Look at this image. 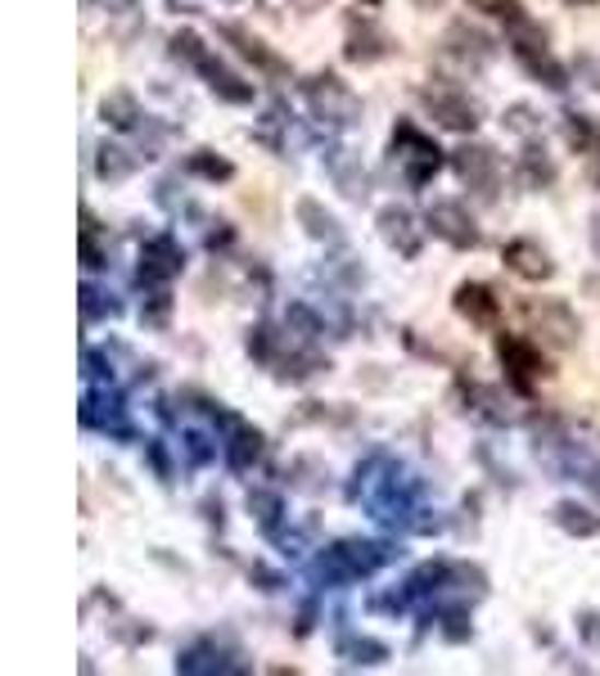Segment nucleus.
I'll return each instance as SVG.
<instances>
[{
  "instance_id": "11",
  "label": "nucleus",
  "mask_w": 600,
  "mask_h": 676,
  "mask_svg": "<svg viewBox=\"0 0 600 676\" xmlns=\"http://www.w3.org/2000/svg\"><path fill=\"white\" fill-rule=\"evenodd\" d=\"M397 55V36L370 14H348V27H344V59L348 63H384Z\"/></svg>"
},
{
  "instance_id": "14",
  "label": "nucleus",
  "mask_w": 600,
  "mask_h": 676,
  "mask_svg": "<svg viewBox=\"0 0 600 676\" xmlns=\"http://www.w3.org/2000/svg\"><path fill=\"white\" fill-rule=\"evenodd\" d=\"M501 267L510 276H519L523 284H546L555 276V257H551L546 244H538L529 235H515V240L501 244Z\"/></svg>"
},
{
  "instance_id": "6",
  "label": "nucleus",
  "mask_w": 600,
  "mask_h": 676,
  "mask_svg": "<svg viewBox=\"0 0 600 676\" xmlns=\"http://www.w3.org/2000/svg\"><path fill=\"white\" fill-rule=\"evenodd\" d=\"M389 159L397 167V176L411 185V190H420V185H429L442 167V149L416 127V123H397L393 127V140H389Z\"/></svg>"
},
{
  "instance_id": "18",
  "label": "nucleus",
  "mask_w": 600,
  "mask_h": 676,
  "mask_svg": "<svg viewBox=\"0 0 600 676\" xmlns=\"http://www.w3.org/2000/svg\"><path fill=\"white\" fill-rule=\"evenodd\" d=\"M181 267H185L181 244L172 235H154V240H145V248H140L136 276H140V284H168V280L181 276Z\"/></svg>"
},
{
  "instance_id": "31",
  "label": "nucleus",
  "mask_w": 600,
  "mask_h": 676,
  "mask_svg": "<svg viewBox=\"0 0 600 676\" xmlns=\"http://www.w3.org/2000/svg\"><path fill=\"white\" fill-rule=\"evenodd\" d=\"M533 118H538V113H533L529 104H510L501 123H506L510 131H519V136H538V131H542V123H533Z\"/></svg>"
},
{
  "instance_id": "20",
  "label": "nucleus",
  "mask_w": 600,
  "mask_h": 676,
  "mask_svg": "<svg viewBox=\"0 0 600 676\" xmlns=\"http://www.w3.org/2000/svg\"><path fill=\"white\" fill-rule=\"evenodd\" d=\"M515 180L523 185V190H551V185L559 180V167H555V159L546 154V144H538V140H529L519 149V159H515Z\"/></svg>"
},
{
  "instance_id": "21",
  "label": "nucleus",
  "mask_w": 600,
  "mask_h": 676,
  "mask_svg": "<svg viewBox=\"0 0 600 676\" xmlns=\"http://www.w3.org/2000/svg\"><path fill=\"white\" fill-rule=\"evenodd\" d=\"M325 172H330L334 190H339L344 199H366V167H361V159L353 154V149H330Z\"/></svg>"
},
{
  "instance_id": "5",
  "label": "nucleus",
  "mask_w": 600,
  "mask_h": 676,
  "mask_svg": "<svg viewBox=\"0 0 600 676\" xmlns=\"http://www.w3.org/2000/svg\"><path fill=\"white\" fill-rule=\"evenodd\" d=\"M389 559H393V546H384V541H334L316 559V578L325 586H344V582L380 573Z\"/></svg>"
},
{
  "instance_id": "27",
  "label": "nucleus",
  "mask_w": 600,
  "mask_h": 676,
  "mask_svg": "<svg viewBox=\"0 0 600 676\" xmlns=\"http://www.w3.org/2000/svg\"><path fill=\"white\" fill-rule=\"evenodd\" d=\"M249 514L262 523V533H276V523L285 518V501H280V492L253 487V492H249Z\"/></svg>"
},
{
  "instance_id": "36",
  "label": "nucleus",
  "mask_w": 600,
  "mask_h": 676,
  "mask_svg": "<svg viewBox=\"0 0 600 676\" xmlns=\"http://www.w3.org/2000/svg\"><path fill=\"white\" fill-rule=\"evenodd\" d=\"M565 5H574V10H591V5H600V0H565Z\"/></svg>"
},
{
  "instance_id": "23",
  "label": "nucleus",
  "mask_w": 600,
  "mask_h": 676,
  "mask_svg": "<svg viewBox=\"0 0 600 676\" xmlns=\"http://www.w3.org/2000/svg\"><path fill=\"white\" fill-rule=\"evenodd\" d=\"M140 172V154L136 149H127V144H100L95 149V176L100 180H108V185H118V180H131Z\"/></svg>"
},
{
  "instance_id": "34",
  "label": "nucleus",
  "mask_w": 600,
  "mask_h": 676,
  "mask_svg": "<svg viewBox=\"0 0 600 676\" xmlns=\"http://www.w3.org/2000/svg\"><path fill=\"white\" fill-rule=\"evenodd\" d=\"M591 253L600 257V208L591 212Z\"/></svg>"
},
{
  "instance_id": "13",
  "label": "nucleus",
  "mask_w": 600,
  "mask_h": 676,
  "mask_svg": "<svg viewBox=\"0 0 600 676\" xmlns=\"http://www.w3.org/2000/svg\"><path fill=\"white\" fill-rule=\"evenodd\" d=\"M374 231H380V240L397 257H420L429 225H420V217L411 212L406 203H380V212H374Z\"/></svg>"
},
{
  "instance_id": "17",
  "label": "nucleus",
  "mask_w": 600,
  "mask_h": 676,
  "mask_svg": "<svg viewBox=\"0 0 600 676\" xmlns=\"http://www.w3.org/2000/svg\"><path fill=\"white\" fill-rule=\"evenodd\" d=\"M217 420L227 424V442H221V456H227V465H231L235 474H249V469L257 465V456H262V433H257L249 420L231 416V410H221V401H217Z\"/></svg>"
},
{
  "instance_id": "35",
  "label": "nucleus",
  "mask_w": 600,
  "mask_h": 676,
  "mask_svg": "<svg viewBox=\"0 0 600 676\" xmlns=\"http://www.w3.org/2000/svg\"><path fill=\"white\" fill-rule=\"evenodd\" d=\"M411 5H416V10H425V14H429V10H442L447 0H411Z\"/></svg>"
},
{
  "instance_id": "24",
  "label": "nucleus",
  "mask_w": 600,
  "mask_h": 676,
  "mask_svg": "<svg viewBox=\"0 0 600 676\" xmlns=\"http://www.w3.org/2000/svg\"><path fill=\"white\" fill-rule=\"evenodd\" d=\"M551 523L559 533H569V537H600V514L591 505H578V501H555L551 505Z\"/></svg>"
},
{
  "instance_id": "15",
  "label": "nucleus",
  "mask_w": 600,
  "mask_h": 676,
  "mask_svg": "<svg viewBox=\"0 0 600 676\" xmlns=\"http://www.w3.org/2000/svg\"><path fill=\"white\" fill-rule=\"evenodd\" d=\"M442 55L457 59L461 68H483V63L497 59V42L483 27H474L470 19H457V23H447V32H442Z\"/></svg>"
},
{
  "instance_id": "28",
  "label": "nucleus",
  "mask_w": 600,
  "mask_h": 676,
  "mask_svg": "<svg viewBox=\"0 0 600 676\" xmlns=\"http://www.w3.org/2000/svg\"><path fill=\"white\" fill-rule=\"evenodd\" d=\"M565 140H569V149H578V154H591V149H596V127L582 118V113H565Z\"/></svg>"
},
{
  "instance_id": "26",
  "label": "nucleus",
  "mask_w": 600,
  "mask_h": 676,
  "mask_svg": "<svg viewBox=\"0 0 600 676\" xmlns=\"http://www.w3.org/2000/svg\"><path fill=\"white\" fill-rule=\"evenodd\" d=\"M339 658L348 667H380L389 658V645L370 641V636H348V641H339Z\"/></svg>"
},
{
  "instance_id": "3",
  "label": "nucleus",
  "mask_w": 600,
  "mask_h": 676,
  "mask_svg": "<svg viewBox=\"0 0 600 676\" xmlns=\"http://www.w3.org/2000/svg\"><path fill=\"white\" fill-rule=\"evenodd\" d=\"M506 50H510V59H515L523 72H529L533 82H542L546 91H565V86H569V68L551 55L546 32H542L533 19H519V23L506 27Z\"/></svg>"
},
{
  "instance_id": "29",
  "label": "nucleus",
  "mask_w": 600,
  "mask_h": 676,
  "mask_svg": "<svg viewBox=\"0 0 600 676\" xmlns=\"http://www.w3.org/2000/svg\"><path fill=\"white\" fill-rule=\"evenodd\" d=\"M465 5H470V10H478V14H487V19H501L506 27H510V23H519V19H529V14H523L519 0H465Z\"/></svg>"
},
{
  "instance_id": "30",
  "label": "nucleus",
  "mask_w": 600,
  "mask_h": 676,
  "mask_svg": "<svg viewBox=\"0 0 600 676\" xmlns=\"http://www.w3.org/2000/svg\"><path fill=\"white\" fill-rule=\"evenodd\" d=\"M168 316H172V293H168V289L149 293V298H145V307H140V320H145V325H154V329H163Z\"/></svg>"
},
{
  "instance_id": "8",
  "label": "nucleus",
  "mask_w": 600,
  "mask_h": 676,
  "mask_svg": "<svg viewBox=\"0 0 600 676\" xmlns=\"http://www.w3.org/2000/svg\"><path fill=\"white\" fill-rule=\"evenodd\" d=\"M416 100H420V108L429 113V118H434L442 131L474 136L478 123H483V104H478L470 91L452 86V82H429V86H420Z\"/></svg>"
},
{
  "instance_id": "10",
  "label": "nucleus",
  "mask_w": 600,
  "mask_h": 676,
  "mask_svg": "<svg viewBox=\"0 0 600 676\" xmlns=\"http://www.w3.org/2000/svg\"><path fill=\"white\" fill-rule=\"evenodd\" d=\"M425 225H429L434 240H442L447 248H457V253L483 248V231H478L474 212H470L461 199H434V203L425 208Z\"/></svg>"
},
{
  "instance_id": "7",
  "label": "nucleus",
  "mask_w": 600,
  "mask_h": 676,
  "mask_svg": "<svg viewBox=\"0 0 600 676\" xmlns=\"http://www.w3.org/2000/svg\"><path fill=\"white\" fill-rule=\"evenodd\" d=\"M452 172H457V180L465 185L474 199L497 203L506 163H501V154H497V149L487 144V140H465V144H457V149H452Z\"/></svg>"
},
{
  "instance_id": "33",
  "label": "nucleus",
  "mask_w": 600,
  "mask_h": 676,
  "mask_svg": "<svg viewBox=\"0 0 600 676\" xmlns=\"http://www.w3.org/2000/svg\"><path fill=\"white\" fill-rule=\"evenodd\" d=\"M285 5L298 10V14H321V10L330 5V0H285Z\"/></svg>"
},
{
  "instance_id": "1",
  "label": "nucleus",
  "mask_w": 600,
  "mask_h": 676,
  "mask_svg": "<svg viewBox=\"0 0 600 676\" xmlns=\"http://www.w3.org/2000/svg\"><path fill=\"white\" fill-rule=\"evenodd\" d=\"M168 55H172L176 63H185V68H195L199 78H204V86H208L217 100H227V104H253V82H244L240 72H231L227 63H221V59L212 55V46H204L199 32H191V27L172 32Z\"/></svg>"
},
{
  "instance_id": "16",
  "label": "nucleus",
  "mask_w": 600,
  "mask_h": 676,
  "mask_svg": "<svg viewBox=\"0 0 600 676\" xmlns=\"http://www.w3.org/2000/svg\"><path fill=\"white\" fill-rule=\"evenodd\" d=\"M452 312L461 320H470L474 329H497L501 325V298L493 284H483V280H461L452 289Z\"/></svg>"
},
{
  "instance_id": "37",
  "label": "nucleus",
  "mask_w": 600,
  "mask_h": 676,
  "mask_svg": "<svg viewBox=\"0 0 600 676\" xmlns=\"http://www.w3.org/2000/svg\"><path fill=\"white\" fill-rule=\"evenodd\" d=\"M366 5H380V0H366Z\"/></svg>"
},
{
  "instance_id": "9",
  "label": "nucleus",
  "mask_w": 600,
  "mask_h": 676,
  "mask_svg": "<svg viewBox=\"0 0 600 676\" xmlns=\"http://www.w3.org/2000/svg\"><path fill=\"white\" fill-rule=\"evenodd\" d=\"M497 361L506 370V380L529 393L538 380H551V361H546V348L538 343V338H523V334H497Z\"/></svg>"
},
{
  "instance_id": "25",
  "label": "nucleus",
  "mask_w": 600,
  "mask_h": 676,
  "mask_svg": "<svg viewBox=\"0 0 600 676\" xmlns=\"http://www.w3.org/2000/svg\"><path fill=\"white\" fill-rule=\"evenodd\" d=\"M181 172H185V176H199V180H208V185L235 180V163L221 159V154H212V149H191V154L181 159Z\"/></svg>"
},
{
  "instance_id": "32",
  "label": "nucleus",
  "mask_w": 600,
  "mask_h": 676,
  "mask_svg": "<svg viewBox=\"0 0 600 676\" xmlns=\"http://www.w3.org/2000/svg\"><path fill=\"white\" fill-rule=\"evenodd\" d=\"M578 631L587 636L591 645H600V614H578Z\"/></svg>"
},
{
  "instance_id": "2",
  "label": "nucleus",
  "mask_w": 600,
  "mask_h": 676,
  "mask_svg": "<svg viewBox=\"0 0 600 676\" xmlns=\"http://www.w3.org/2000/svg\"><path fill=\"white\" fill-rule=\"evenodd\" d=\"M519 316L546 352H574L582 343V320L565 298H519Z\"/></svg>"
},
{
  "instance_id": "12",
  "label": "nucleus",
  "mask_w": 600,
  "mask_h": 676,
  "mask_svg": "<svg viewBox=\"0 0 600 676\" xmlns=\"http://www.w3.org/2000/svg\"><path fill=\"white\" fill-rule=\"evenodd\" d=\"M217 42H227L244 63H253V72H262V78H289V59L285 55H276L262 36L253 32V27H244V23H231V19H221L217 23Z\"/></svg>"
},
{
  "instance_id": "19",
  "label": "nucleus",
  "mask_w": 600,
  "mask_h": 676,
  "mask_svg": "<svg viewBox=\"0 0 600 676\" xmlns=\"http://www.w3.org/2000/svg\"><path fill=\"white\" fill-rule=\"evenodd\" d=\"M293 217H298V225H303V235L308 240H316V244H330V248H344V225H339V217H334L321 199H312V195H303V199H293Z\"/></svg>"
},
{
  "instance_id": "22",
  "label": "nucleus",
  "mask_w": 600,
  "mask_h": 676,
  "mask_svg": "<svg viewBox=\"0 0 600 676\" xmlns=\"http://www.w3.org/2000/svg\"><path fill=\"white\" fill-rule=\"evenodd\" d=\"M100 123L114 131H140L145 127V108L131 91H108L100 95Z\"/></svg>"
},
{
  "instance_id": "4",
  "label": "nucleus",
  "mask_w": 600,
  "mask_h": 676,
  "mask_svg": "<svg viewBox=\"0 0 600 676\" xmlns=\"http://www.w3.org/2000/svg\"><path fill=\"white\" fill-rule=\"evenodd\" d=\"M298 95H303V104L312 108V118H321L325 127H357L361 123V95L339 78V72H312V78L298 82Z\"/></svg>"
}]
</instances>
